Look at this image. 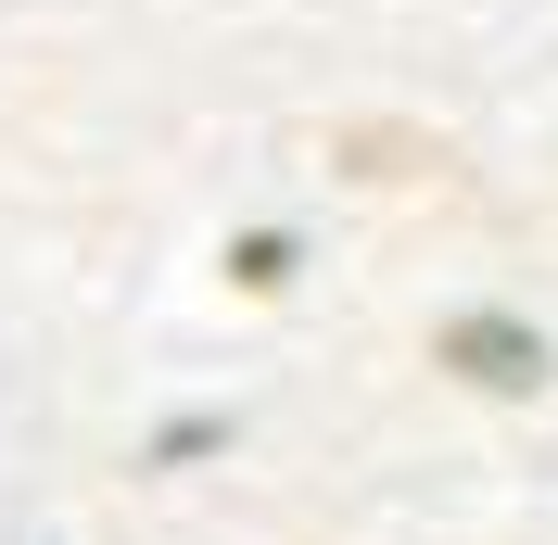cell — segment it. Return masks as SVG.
Returning a JSON list of instances; mask_svg holds the SVG:
<instances>
[{"instance_id": "cell-1", "label": "cell", "mask_w": 558, "mask_h": 545, "mask_svg": "<svg viewBox=\"0 0 558 545\" xmlns=\"http://www.w3.org/2000/svg\"><path fill=\"white\" fill-rule=\"evenodd\" d=\"M445 355H457L470 380H495V393L546 380V342H533V330H508V317H457V330H445Z\"/></svg>"}]
</instances>
